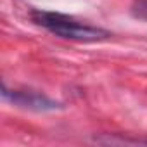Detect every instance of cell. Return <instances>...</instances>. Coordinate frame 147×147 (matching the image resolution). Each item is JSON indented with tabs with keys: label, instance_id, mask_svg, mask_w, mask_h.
Masks as SVG:
<instances>
[{
	"label": "cell",
	"instance_id": "6da1fadb",
	"mask_svg": "<svg viewBox=\"0 0 147 147\" xmlns=\"http://www.w3.org/2000/svg\"><path fill=\"white\" fill-rule=\"evenodd\" d=\"M31 19L38 26L49 30L50 33H54L59 38H66V40L100 42V40H107L111 36V33L107 30L85 24V23H82V21H78L75 18H71L67 14H61V12L33 11L31 12Z\"/></svg>",
	"mask_w": 147,
	"mask_h": 147
},
{
	"label": "cell",
	"instance_id": "7a4b0ae2",
	"mask_svg": "<svg viewBox=\"0 0 147 147\" xmlns=\"http://www.w3.org/2000/svg\"><path fill=\"white\" fill-rule=\"evenodd\" d=\"M4 97L11 99L14 104L23 106V107H30V109H36V111H49V109H55L59 104L50 100L49 97L36 94V92H12L9 94V90L4 87Z\"/></svg>",
	"mask_w": 147,
	"mask_h": 147
},
{
	"label": "cell",
	"instance_id": "3957f363",
	"mask_svg": "<svg viewBox=\"0 0 147 147\" xmlns=\"http://www.w3.org/2000/svg\"><path fill=\"white\" fill-rule=\"evenodd\" d=\"M131 12L135 18L147 21V0H135L131 5Z\"/></svg>",
	"mask_w": 147,
	"mask_h": 147
}]
</instances>
